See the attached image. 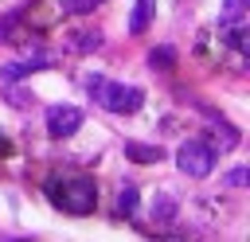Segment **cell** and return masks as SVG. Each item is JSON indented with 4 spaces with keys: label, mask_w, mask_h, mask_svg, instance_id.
Masks as SVG:
<instances>
[{
    "label": "cell",
    "mask_w": 250,
    "mask_h": 242,
    "mask_svg": "<svg viewBox=\"0 0 250 242\" xmlns=\"http://www.w3.org/2000/svg\"><path fill=\"white\" fill-rule=\"evenodd\" d=\"M86 94H90L98 105L113 109V113H137V109L145 105V90H141V86H121V82H109V78H102V74H90V78H86Z\"/></svg>",
    "instance_id": "6da1fadb"
},
{
    "label": "cell",
    "mask_w": 250,
    "mask_h": 242,
    "mask_svg": "<svg viewBox=\"0 0 250 242\" xmlns=\"http://www.w3.org/2000/svg\"><path fill=\"white\" fill-rule=\"evenodd\" d=\"M47 195H51V203L62 207L66 215H90L94 203H98L94 180H82V176H78V180H51Z\"/></svg>",
    "instance_id": "7a4b0ae2"
},
{
    "label": "cell",
    "mask_w": 250,
    "mask_h": 242,
    "mask_svg": "<svg viewBox=\"0 0 250 242\" xmlns=\"http://www.w3.org/2000/svg\"><path fill=\"white\" fill-rule=\"evenodd\" d=\"M176 168H180L184 176L203 180V176L215 168V148H211L207 141H184L180 152H176Z\"/></svg>",
    "instance_id": "3957f363"
},
{
    "label": "cell",
    "mask_w": 250,
    "mask_h": 242,
    "mask_svg": "<svg viewBox=\"0 0 250 242\" xmlns=\"http://www.w3.org/2000/svg\"><path fill=\"white\" fill-rule=\"evenodd\" d=\"M78 129H82V109H78V105H51V109H47V133H51L55 141L74 137Z\"/></svg>",
    "instance_id": "277c9868"
},
{
    "label": "cell",
    "mask_w": 250,
    "mask_h": 242,
    "mask_svg": "<svg viewBox=\"0 0 250 242\" xmlns=\"http://www.w3.org/2000/svg\"><path fill=\"white\" fill-rule=\"evenodd\" d=\"M47 66H51L47 55H31V59L4 62V66H0V78H4V82H16V78H23V74H31V70H47Z\"/></svg>",
    "instance_id": "5b68a950"
},
{
    "label": "cell",
    "mask_w": 250,
    "mask_h": 242,
    "mask_svg": "<svg viewBox=\"0 0 250 242\" xmlns=\"http://www.w3.org/2000/svg\"><path fill=\"white\" fill-rule=\"evenodd\" d=\"M125 156L133 160V164H160V148L156 144H137V141H125Z\"/></svg>",
    "instance_id": "8992f818"
},
{
    "label": "cell",
    "mask_w": 250,
    "mask_h": 242,
    "mask_svg": "<svg viewBox=\"0 0 250 242\" xmlns=\"http://www.w3.org/2000/svg\"><path fill=\"white\" fill-rule=\"evenodd\" d=\"M148 20H152V0H141V4L133 8V16H129V31L141 35V31L148 27Z\"/></svg>",
    "instance_id": "52a82bcc"
},
{
    "label": "cell",
    "mask_w": 250,
    "mask_h": 242,
    "mask_svg": "<svg viewBox=\"0 0 250 242\" xmlns=\"http://www.w3.org/2000/svg\"><path fill=\"white\" fill-rule=\"evenodd\" d=\"M148 66L152 70H172L176 66V51L172 47H152L148 51Z\"/></svg>",
    "instance_id": "ba28073f"
},
{
    "label": "cell",
    "mask_w": 250,
    "mask_h": 242,
    "mask_svg": "<svg viewBox=\"0 0 250 242\" xmlns=\"http://www.w3.org/2000/svg\"><path fill=\"white\" fill-rule=\"evenodd\" d=\"M98 4H102V0H62L59 12H62V16H82V12H94Z\"/></svg>",
    "instance_id": "9c48e42d"
},
{
    "label": "cell",
    "mask_w": 250,
    "mask_h": 242,
    "mask_svg": "<svg viewBox=\"0 0 250 242\" xmlns=\"http://www.w3.org/2000/svg\"><path fill=\"white\" fill-rule=\"evenodd\" d=\"M172 215H176V203H172L168 195H160V199L152 203V219H160V222H168Z\"/></svg>",
    "instance_id": "30bf717a"
},
{
    "label": "cell",
    "mask_w": 250,
    "mask_h": 242,
    "mask_svg": "<svg viewBox=\"0 0 250 242\" xmlns=\"http://www.w3.org/2000/svg\"><path fill=\"white\" fill-rule=\"evenodd\" d=\"M70 47H78V51H94V47H102V35H98V31L74 35V39H70Z\"/></svg>",
    "instance_id": "8fae6325"
},
{
    "label": "cell",
    "mask_w": 250,
    "mask_h": 242,
    "mask_svg": "<svg viewBox=\"0 0 250 242\" xmlns=\"http://www.w3.org/2000/svg\"><path fill=\"white\" fill-rule=\"evenodd\" d=\"M117 211H121V215H133V211H137V187H133V183L121 191V199H117Z\"/></svg>",
    "instance_id": "7c38bea8"
},
{
    "label": "cell",
    "mask_w": 250,
    "mask_h": 242,
    "mask_svg": "<svg viewBox=\"0 0 250 242\" xmlns=\"http://www.w3.org/2000/svg\"><path fill=\"white\" fill-rule=\"evenodd\" d=\"M20 16H23V12H8V16H0V39L12 35V23H20Z\"/></svg>",
    "instance_id": "4fadbf2b"
},
{
    "label": "cell",
    "mask_w": 250,
    "mask_h": 242,
    "mask_svg": "<svg viewBox=\"0 0 250 242\" xmlns=\"http://www.w3.org/2000/svg\"><path fill=\"white\" fill-rule=\"evenodd\" d=\"M246 180H250V172H246V168H234V172L227 176V183H230V187H242Z\"/></svg>",
    "instance_id": "5bb4252c"
},
{
    "label": "cell",
    "mask_w": 250,
    "mask_h": 242,
    "mask_svg": "<svg viewBox=\"0 0 250 242\" xmlns=\"http://www.w3.org/2000/svg\"><path fill=\"white\" fill-rule=\"evenodd\" d=\"M223 12H246V0H227V8Z\"/></svg>",
    "instance_id": "9a60e30c"
}]
</instances>
